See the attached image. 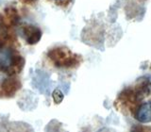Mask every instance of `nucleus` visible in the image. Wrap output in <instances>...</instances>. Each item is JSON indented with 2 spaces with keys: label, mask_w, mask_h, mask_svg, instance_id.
<instances>
[{
  "label": "nucleus",
  "mask_w": 151,
  "mask_h": 132,
  "mask_svg": "<svg viewBox=\"0 0 151 132\" xmlns=\"http://www.w3.org/2000/svg\"><path fill=\"white\" fill-rule=\"evenodd\" d=\"M24 67V59L11 47L0 45V71L13 75Z\"/></svg>",
  "instance_id": "obj_1"
},
{
  "label": "nucleus",
  "mask_w": 151,
  "mask_h": 132,
  "mask_svg": "<svg viewBox=\"0 0 151 132\" xmlns=\"http://www.w3.org/2000/svg\"><path fill=\"white\" fill-rule=\"evenodd\" d=\"M24 2H27V3H30V2H33L34 0H22Z\"/></svg>",
  "instance_id": "obj_7"
},
{
  "label": "nucleus",
  "mask_w": 151,
  "mask_h": 132,
  "mask_svg": "<svg viewBox=\"0 0 151 132\" xmlns=\"http://www.w3.org/2000/svg\"><path fill=\"white\" fill-rule=\"evenodd\" d=\"M23 35L28 44H35L41 40L42 31L35 26L27 25L23 27Z\"/></svg>",
  "instance_id": "obj_3"
},
{
  "label": "nucleus",
  "mask_w": 151,
  "mask_h": 132,
  "mask_svg": "<svg viewBox=\"0 0 151 132\" xmlns=\"http://www.w3.org/2000/svg\"><path fill=\"white\" fill-rule=\"evenodd\" d=\"M20 88V82L16 78H6L2 83L1 90L5 96H12Z\"/></svg>",
  "instance_id": "obj_5"
},
{
  "label": "nucleus",
  "mask_w": 151,
  "mask_h": 132,
  "mask_svg": "<svg viewBox=\"0 0 151 132\" xmlns=\"http://www.w3.org/2000/svg\"><path fill=\"white\" fill-rule=\"evenodd\" d=\"M49 59L58 67H74L80 61V58L75 55L67 48L57 47L49 51Z\"/></svg>",
  "instance_id": "obj_2"
},
{
  "label": "nucleus",
  "mask_w": 151,
  "mask_h": 132,
  "mask_svg": "<svg viewBox=\"0 0 151 132\" xmlns=\"http://www.w3.org/2000/svg\"><path fill=\"white\" fill-rule=\"evenodd\" d=\"M52 97H53V100L56 104H60L63 102L64 95H63V93L61 92L60 90L57 89L53 92V93H52Z\"/></svg>",
  "instance_id": "obj_6"
},
{
  "label": "nucleus",
  "mask_w": 151,
  "mask_h": 132,
  "mask_svg": "<svg viewBox=\"0 0 151 132\" xmlns=\"http://www.w3.org/2000/svg\"><path fill=\"white\" fill-rule=\"evenodd\" d=\"M135 117L140 123H144V124L151 122V101L142 104L137 108Z\"/></svg>",
  "instance_id": "obj_4"
}]
</instances>
